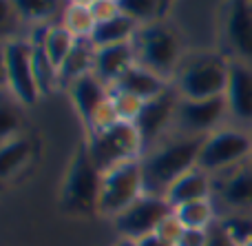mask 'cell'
I'll return each instance as SVG.
<instances>
[{
  "label": "cell",
  "instance_id": "cell-1",
  "mask_svg": "<svg viewBox=\"0 0 252 246\" xmlns=\"http://www.w3.org/2000/svg\"><path fill=\"white\" fill-rule=\"evenodd\" d=\"M201 142L204 138L173 131L159 144L148 149L142 160L144 182H146L148 193L164 195L175 180H179L184 173L192 171L199 164Z\"/></svg>",
  "mask_w": 252,
  "mask_h": 246
},
{
  "label": "cell",
  "instance_id": "cell-2",
  "mask_svg": "<svg viewBox=\"0 0 252 246\" xmlns=\"http://www.w3.org/2000/svg\"><path fill=\"white\" fill-rule=\"evenodd\" d=\"M230 58L226 51H188L173 78V89L182 100L219 98L228 89Z\"/></svg>",
  "mask_w": 252,
  "mask_h": 246
},
{
  "label": "cell",
  "instance_id": "cell-3",
  "mask_svg": "<svg viewBox=\"0 0 252 246\" xmlns=\"http://www.w3.org/2000/svg\"><path fill=\"white\" fill-rule=\"evenodd\" d=\"M133 44L135 51H137V62L153 69L155 73L168 78L170 82H173L184 56L188 53L184 49L182 34L170 22H166L164 18L142 25Z\"/></svg>",
  "mask_w": 252,
  "mask_h": 246
},
{
  "label": "cell",
  "instance_id": "cell-4",
  "mask_svg": "<svg viewBox=\"0 0 252 246\" xmlns=\"http://www.w3.org/2000/svg\"><path fill=\"white\" fill-rule=\"evenodd\" d=\"M250 158H252V131L230 122L204 138L197 167H201L204 171L213 173L217 177L232 171V169L248 164Z\"/></svg>",
  "mask_w": 252,
  "mask_h": 246
},
{
  "label": "cell",
  "instance_id": "cell-5",
  "mask_svg": "<svg viewBox=\"0 0 252 246\" xmlns=\"http://www.w3.org/2000/svg\"><path fill=\"white\" fill-rule=\"evenodd\" d=\"M146 193L148 191L146 182H144L142 160L120 162L102 173V189L100 198H97L95 213L102 217H109L113 222L115 217L122 215L126 209L133 207Z\"/></svg>",
  "mask_w": 252,
  "mask_h": 246
},
{
  "label": "cell",
  "instance_id": "cell-6",
  "mask_svg": "<svg viewBox=\"0 0 252 246\" xmlns=\"http://www.w3.org/2000/svg\"><path fill=\"white\" fill-rule=\"evenodd\" d=\"M2 82L4 91L20 106H33L42 98L33 73V44L29 38L2 40Z\"/></svg>",
  "mask_w": 252,
  "mask_h": 246
},
{
  "label": "cell",
  "instance_id": "cell-7",
  "mask_svg": "<svg viewBox=\"0 0 252 246\" xmlns=\"http://www.w3.org/2000/svg\"><path fill=\"white\" fill-rule=\"evenodd\" d=\"M84 149L93 158V162L106 171L120 162H133V160H144L146 155V140L139 131L137 122H118L111 129L102 133L87 136Z\"/></svg>",
  "mask_w": 252,
  "mask_h": 246
},
{
  "label": "cell",
  "instance_id": "cell-8",
  "mask_svg": "<svg viewBox=\"0 0 252 246\" xmlns=\"http://www.w3.org/2000/svg\"><path fill=\"white\" fill-rule=\"evenodd\" d=\"M102 173L104 171L93 162L89 151L82 146L71 160L66 171L64 186H62V204L73 213H95L102 189Z\"/></svg>",
  "mask_w": 252,
  "mask_h": 246
},
{
  "label": "cell",
  "instance_id": "cell-9",
  "mask_svg": "<svg viewBox=\"0 0 252 246\" xmlns=\"http://www.w3.org/2000/svg\"><path fill=\"white\" fill-rule=\"evenodd\" d=\"M230 124L226 96L206 98V100H182L179 98L177 118H175V133L206 138L213 131Z\"/></svg>",
  "mask_w": 252,
  "mask_h": 246
},
{
  "label": "cell",
  "instance_id": "cell-10",
  "mask_svg": "<svg viewBox=\"0 0 252 246\" xmlns=\"http://www.w3.org/2000/svg\"><path fill=\"white\" fill-rule=\"evenodd\" d=\"M173 211V207L168 204V200L164 195L146 193L144 198H139L133 207H128L122 215H118L113 220L115 229H118L120 238L128 240H139L144 235L155 233L157 224L164 220L168 213Z\"/></svg>",
  "mask_w": 252,
  "mask_h": 246
},
{
  "label": "cell",
  "instance_id": "cell-11",
  "mask_svg": "<svg viewBox=\"0 0 252 246\" xmlns=\"http://www.w3.org/2000/svg\"><path fill=\"white\" fill-rule=\"evenodd\" d=\"M226 56L252 65V4L250 0H228L221 25Z\"/></svg>",
  "mask_w": 252,
  "mask_h": 246
},
{
  "label": "cell",
  "instance_id": "cell-12",
  "mask_svg": "<svg viewBox=\"0 0 252 246\" xmlns=\"http://www.w3.org/2000/svg\"><path fill=\"white\" fill-rule=\"evenodd\" d=\"M215 200L221 211L228 213H252V167L250 162L239 169L215 177Z\"/></svg>",
  "mask_w": 252,
  "mask_h": 246
},
{
  "label": "cell",
  "instance_id": "cell-13",
  "mask_svg": "<svg viewBox=\"0 0 252 246\" xmlns=\"http://www.w3.org/2000/svg\"><path fill=\"white\" fill-rule=\"evenodd\" d=\"M177 106H179V96L168 91L166 96L151 100L144 105V111L137 120V127L142 131L144 140H146V151L159 144L164 138H168L175 131V118H177Z\"/></svg>",
  "mask_w": 252,
  "mask_h": 246
},
{
  "label": "cell",
  "instance_id": "cell-14",
  "mask_svg": "<svg viewBox=\"0 0 252 246\" xmlns=\"http://www.w3.org/2000/svg\"><path fill=\"white\" fill-rule=\"evenodd\" d=\"M226 102L230 111V122L237 127L252 129V65L241 60H230Z\"/></svg>",
  "mask_w": 252,
  "mask_h": 246
},
{
  "label": "cell",
  "instance_id": "cell-15",
  "mask_svg": "<svg viewBox=\"0 0 252 246\" xmlns=\"http://www.w3.org/2000/svg\"><path fill=\"white\" fill-rule=\"evenodd\" d=\"M135 62H137V51L133 42L95 47V71L93 73L113 89Z\"/></svg>",
  "mask_w": 252,
  "mask_h": 246
},
{
  "label": "cell",
  "instance_id": "cell-16",
  "mask_svg": "<svg viewBox=\"0 0 252 246\" xmlns=\"http://www.w3.org/2000/svg\"><path fill=\"white\" fill-rule=\"evenodd\" d=\"M215 186H217V182H215L213 173L204 171L201 167H195L192 171L184 173L179 180H175L164 193V198L175 209L182 204L195 202V200L215 198Z\"/></svg>",
  "mask_w": 252,
  "mask_h": 246
},
{
  "label": "cell",
  "instance_id": "cell-17",
  "mask_svg": "<svg viewBox=\"0 0 252 246\" xmlns=\"http://www.w3.org/2000/svg\"><path fill=\"white\" fill-rule=\"evenodd\" d=\"M115 87H120V89H124V91L133 93V96L142 98L144 102L157 100V98L166 96L168 91H173V82H170L168 78L155 73L153 69L144 67L142 62H135Z\"/></svg>",
  "mask_w": 252,
  "mask_h": 246
},
{
  "label": "cell",
  "instance_id": "cell-18",
  "mask_svg": "<svg viewBox=\"0 0 252 246\" xmlns=\"http://www.w3.org/2000/svg\"><path fill=\"white\" fill-rule=\"evenodd\" d=\"M66 96H69L71 105H73L78 118L82 120V124L89 122L91 113L111 98V87L104 84L95 73L87 75V78L73 82L69 89H66Z\"/></svg>",
  "mask_w": 252,
  "mask_h": 246
},
{
  "label": "cell",
  "instance_id": "cell-19",
  "mask_svg": "<svg viewBox=\"0 0 252 246\" xmlns=\"http://www.w3.org/2000/svg\"><path fill=\"white\" fill-rule=\"evenodd\" d=\"M33 31L38 35H27L31 42L40 44L47 58L53 62L56 69H60L62 62L69 58V53L75 49L78 40L60 25V22H53V25H47V27H33Z\"/></svg>",
  "mask_w": 252,
  "mask_h": 246
},
{
  "label": "cell",
  "instance_id": "cell-20",
  "mask_svg": "<svg viewBox=\"0 0 252 246\" xmlns=\"http://www.w3.org/2000/svg\"><path fill=\"white\" fill-rule=\"evenodd\" d=\"M7 2L27 29L53 25L60 20L66 7V0H7Z\"/></svg>",
  "mask_w": 252,
  "mask_h": 246
},
{
  "label": "cell",
  "instance_id": "cell-21",
  "mask_svg": "<svg viewBox=\"0 0 252 246\" xmlns=\"http://www.w3.org/2000/svg\"><path fill=\"white\" fill-rule=\"evenodd\" d=\"M95 71V44L91 40H78L75 49L69 53L62 67L58 69V78H60V89H69L73 82L87 78Z\"/></svg>",
  "mask_w": 252,
  "mask_h": 246
},
{
  "label": "cell",
  "instance_id": "cell-22",
  "mask_svg": "<svg viewBox=\"0 0 252 246\" xmlns=\"http://www.w3.org/2000/svg\"><path fill=\"white\" fill-rule=\"evenodd\" d=\"M173 211L177 213V217L186 229H215L221 220V211H219L215 198L195 200V202L175 207Z\"/></svg>",
  "mask_w": 252,
  "mask_h": 246
},
{
  "label": "cell",
  "instance_id": "cell-23",
  "mask_svg": "<svg viewBox=\"0 0 252 246\" xmlns=\"http://www.w3.org/2000/svg\"><path fill=\"white\" fill-rule=\"evenodd\" d=\"M142 29L137 20H133L130 16H122L113 18L109 22H100L95 27V34H93L91 42L95 47H111V44H124V42H133L137 31Z\"/></svg>",
  "mask_w": 252,
  "mask_h": 246
},
{
  "label": "cell",
  "instance_id": "cell-24",
  "mask_svg": "<svg viewBox=\"0 0 252 246\" xmlns=\"http://www.w3.org/2000/svg\"><path fill=\"white\" fill-rule=\"evenodd\" d=\"M31 158V142L25 136L11 138V140L2 142L0 149V176L4 180L13 177Z\"/></svg>",
  "mask_w": 252,
  "mask_h": 246
},
{
  "label": "cell",
  "instance_id": "cell-25",
  "mask_svg": "<svg viewBox=\"0 0 252 246\" xmlns=\"http://www.w3.org/2000/svg\"><path fill=\"white\" fill-rule=\"evenodd\" d=\"M60 22L75 40H91L95 34L97 20L93 18V11L89 7H78V4L66 2L64 11L60 16Z\"/></svg>",
  "mask_w": 252,
  "mask_h": 246
},
{
  "label": "cell",
  "instance_id": "cell-26",
  "mask_svg": "<svg viewBox=\"0 0 252 246\" xmlns=\"http://www.w3.org/2000/svg\"><path fill=\"white\" fill-rule=\"evenodd\" d=\"M120 4H122V11L126 16L137 20L139 25L159 20L166 11L164 0H120Z\"/></svg>",
  "mask_w": 252,
  "mask_h": 246
},
{
  "label": "cell",
  "instance_id": "cell-27",
  "mask_svg": "<svg viewBox=\"0 0 252 246\" xmlns=\"http://www.w3.org/2000/svg\"><path fill=\"white\" fill-rule=\"evenodd\" d=\"M111 102H113L115 113H118V118L122 120V122H137L144 111V105H146L142 98L133 96V93L124 91V89H120V87L111 89Z\"/></svg>",
  "mask_w": 252,
  "mask_h": 246
},
{
  "label": "cell",
  "instance_id": "cell-28",
  "mask_svg": "<svg viewBox=\"0 0 252 246\" xmlns=\"http://www.w3.org/2000/svg\"><path fill=\"white\" fill-rule=\"evenodd\" d=\"M219 226L239 246L252 240V213H228V215H221Z\"/></svg>",
  "mask_w": 252,
  "mask_h": 246
},
{
  "label": "cell",
  "instance_id": "cell-29",
  "mask_svg": "<svg viewBox=\"0 0 252 246\" xmlns=\"http://www.w3.org/2000/svg\"><path fill=\"white\" fill-rule=\"evenodd\" d=\"M22 115H20V105L18 102H4L2 113H0V142H7L11 138L22 136Z\"/></svg>",
  "mask_w": 252,
  "mask_h": 246
},
{
  "label": "cell",
  "instance_id": "cell-30",
  "mask_svg": "<svg viewBox=\"0 0 252 246\" xmlns=\"http://www.w3.org/2000/svg\"><path fill=\"white\" fill-rule=\"evenodd\" d=\"M118 113H115V106L113 102H111V98L106 102H102L100 106H97L95 111L91 113V118H89V122L84 124V129H87V136H93V133H102L106 131V129H111L115 122H118Z\"/></svg>",
  "mask_w": 252,
  "mask_h": 246
},
{
  "label": "cell",
  "instance_id": "cell-31",
  "mask_svg": "<svg viewBox=\"0 0 252 246\" xmlns=\"http://www.w3.org/2000/svg\"><path fill=\"white\" fill-rule=\"evenodd\" d=\"M184 231H186V226L182 224V220L177 217V213L175 211H170L168 215L164 217V220L157 224V229H155V233L159 235V238H164V240H168V242H173V244H177L179 242V238L184 235Z\"/></svg>",
  "mask_w": 252,
  "mask_h": 246
},
{
  "label": "cell",
  "instance_id": "cell-32",
  "mask_svg": "<svg viewBox=\"0 0 252 246\" xmlns=\"http://www.w3.org/2000/svg\"><path fill=\"white\" fill-rule=\"evenodd\" d=\"M91 11H93V18L97 20V25H100V22H109L124 13L122 4H120L118 0H97L91 7Z\"/></svg>",
  "mask_w": 252,
  "mask_h": 246
},
{
  "label": "cell",
  "instance_id": "cell-33",
  "mask_svg": "<svg viewBox=\"0 0 252 246\" xmlns=\"http://www.w3.org/2000/svg\"><path fill=\"white\" fill-rule=\"evenodd\" d=\"M213 229H186L177 246H210Z\"/></svg>",
  "mask_w": 252,
  "mask_h": 246
},
{
  "label": "cell",
  "instance_id": "cell-34",
  "mask_svg": "<svg viewBox=\"0 0 252 246\" xmlns=\"http://www.w3.org/2000/svg\"><path fill=\"white\" fill-rule=\"evenodd\" d=\"M210 246H239L235 242V240L230 238V235L226 233V231L221 229V226H215L213 229V238H210Z\"/></svg>",
  "mask_w": 252,
  "mask_h": 246
},
{
  "label": "cell",
  "instance_id": "cell-35",
  "mask_svg": "<svg viewBox=\"0 0 252 246\" xmlns=\"http://www.w3.org/2000/svg\"><path fill=\"white\" fill-rule=\"evenodd\" d=\"M135 242H137V246H177V244L168 242V240L159 238V235H157V233H151V235H144V238L135 240Z\"/></svg>",
  "mask_w": 252,
  "mask_h": 246
},
{
  "label": "cell",
  "instance_id": "cell-36",
  "mask_svg": "<svg viewBox=\"0 0 252 246\" xmlns=\"http://www.w3.org/2000/svg\"><path fill=\"white\" fill-rule=\"evenodd\" d=\"M66 2H71V4H78V7H89V9H91L93 4L97 2V0H66Z\"/></svg>",
  "mask_w": 252,
  "mask_h": 246
},
{
  "label": "cell",
  "instance_id": "cell-37",
  "mask_svg": "<svg viewBox=\"0 0 252 246\" xmlns=\"http://www.w3.org/2000/svg\"><path fill=\"white\" fill-rule=\"evenodd\" d=\"M115 246H137V242H135V240H128V238H118Z\"/></svg>",
  "mask_w": 252,
  "mask_h": 246
},
{
  "label": "cell",
  "instance_id": "cell-38",
  "mask_svg": "<svg viewBox=\"0 0 252 246\" xmlns=\"http://www.w3.org/2000/svg\"><path fill=\"white\" fill-rule=\"evenodd\" d=\"M173 2H175V0H164V7H166V9H168V7H170V4H173Z\"/></svg>",
  "mask_w": 252,
  "mask_h": 246
},
{
  "label": "cell",
  "instance_id": "cell-39",
  "mask_svg": "<svg viewBox=\"0 0 252 246\" xmlns=\"http://www.w3.org/2000/svg\"><path fill=\"white\" fill-rule=\"evenodd\" d=\"M241 246H252V240H248V242H246V244H241Z\"/></svg>",
  "mask_w": 252,
  "mask_h": 246
},
{
  "label": "cell",
  "instance_id": "cell-40",
  "mask_svg": "<svg viewBox=\"0 0 252 246\" xmlns=\"http://www.w3.org/2000/svg\"><path fill=\"white\" fill-rule=\"evenodd\" d=\"M250 167H252V158H250Z\"/></svg>",
  "mask_w": 252,
  "mask_h": 246
},
{
  "label": "cell",
  "instance_id": "cell-41",
  "mask_svg": "<svg viewBox=\"0 0 252 246\" xmlns=\"http://www.w3.org/2000/svg\"><path fill=\"white\" fill-rule=\"evenodd\" d=\"M250 4H252V0H250Z\"/></svg>",
  "mask_w": 252,
  "mask_h": 246
},
{
  "label": "cell",
  "instance_id": "cell-42",
  "mask_svg": "<svg viewBox=\"0 0 252 246\" xmlns=\"http://www.w3.org/2000/svg\"><path fill=\"white\" fill-rule=\"evenodd\" d=\"M118 2H120V0H118Z\"/></svg>",
  "mask_w": 252,
  "mask_h": 246
},
{
  "label": "cell",
  "instance_id": "cell-43",
  "mask_svg": "<svg viewBox=\"0 0 252 246\" xmlns=\"http://www.w3.org/2000/svg\"><path fill=\"white\" fill-rule=\"evenodd\" d=\"M250 131H252V129H250Z\"/></svg>",
  "mask_w": 252,
  "mask_h": 246
}]
</instances>
